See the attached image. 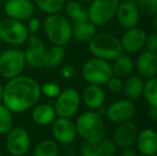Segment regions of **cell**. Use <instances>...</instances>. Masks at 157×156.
<instances>
[{
    "label": "cell",
    "mask_w": 157,
    "mask_h": 156,
    "mask_svg": "<svg viewBox=\"0 0 157 156\" xmlns=\"http://www.w3.org/2000/svg\"><path fill=\"white\" fill-rule=\"evenodd\" d=\"M60 149L57 141L52 139H43L37 142L33 149V156H59Z\"/></svg>",
    "instance_id": "27"
},
{
    "label": "cell",
    "mask_w": 157,
    "mask_h": 156,
    "mask_svg": "<svg viewBox=\"0 0 157 156\" xmlns=\"http://www.w3.org/2000/svg\"><path fill=\"white\" fill-rule=\"evenodd\" d=\"M120 1H135V0H120Z\"/></svg>",
    "instance_id": "44"
},
{
    "label": "cell",
    "mask_w": 157,
    "mask_h": 156,
    "mask_svg": "<svg viewBox=\"0 0 157 156\" xmlns=\"http://www.w3.org/2000/svg\"><path fill=\"white\" fill-rule=\"evenodd\" d=\"M35 9L32 0H6L3 4L6 16L21 21H26L34 16Z\"/></svg>",
    "instance_id": "13"
},
{
    "label": "cell",
    "mask_w": 157,
    "mask_h": 156,
    "mask_svg": "<svg viewBox=\"0 0 157 156\" xmlns=\"http://www.w3.org/2000/svg\"><path fill=\"white\" fill-rule=\"evenodd\" d=\"M42 26L46 38L52 45L64 47L72 40L73 25L65 15L60 13L47 15Z\"/></svg>",
    "instance_id": "3"
},
{
    "label": "cell",
    "mask_w": 157,
    "mask_h": 156,
    "mask_svg": "<svg viewBox=\"0 0 157 156\" xmlns=\"http://www.w3.org/2000/svg\"><path fill=\"white\" fill-rule=\"evenodd\" d=\"M120 156H139V153L137 150H135L134 146H132V148L121 149Z\"/></svg>",
    "instance_id": "39"
},
{
    "label": "cell",
    "mask_w": 157,
    "mask_h": 156,
    "mask_svg": "<svg viewBox=\"0 0 157 156\" xmlns=\"http://www.w3.org/2000/svg\"><path fill=\"white\" fill-rule=\"evenodd\" d=\"M112 75L111 62L94 57L86 61L81 69V76L88 85L104 86Z\"/></svg>",
    "instance_id": "5"
},
{
    "label": "cell",
    "mask_w": 157,
    "mask_h": 156,
    "mask_svg": "<svg viewBox=\"0 0 157 156\" xmlns=\"http://www.w3.org/2000/svg\"><path fill=\"white\" fill-rule=\"evenodd\" d=\"M143 88H144V79L141 78L139 75H129L124 78V87L123 93L128 100L135 101L142 97Z\"/></svg>",
    "instance_id": "22"
},
{
    "label": "cell",
    "mask_w": 157,
    "mask_h": 156,
    "mask_svg": "<svg viewBox=\"0 0 157 156\" xmlns=\"http://www.w3.org/2000/svg\"><path fill=\"white\" fill-rule=\"evenodd\" d=\"M135 69L137 75L144 80L157 76V54L147 49L141 50L135 61Z\"/></svg>",
    "instance_id": "18"
},
{
    "label": "cell",
    "mask_w": 157,
    "mask_h": 156,
    "mask_svg": "<svg viewBox=\"0 0 157 156\" xmlns=\"http://www.w3.org/2000/svg\"><path fill=\"white\" fill-rule=\"evenodd\" d=\"M0 156H3V155H2V154H1V153H0Z\"/></svg>",
    "instance_id": "45"
},
{
    "label": "cell",
    "mask_w": 157,
    "mask_h": 156,
    "mask_svg": "<svg viewBox=\"0 0 157 156\" xmlns=\"http://www.w3.org/2000/svg\"><path fill=\"white\" fill-rule=\"evenodd\" d=\"M152 26H153L154 32L157 33V14L153 16V19H152Z\"/></svg>",
    "instance_id": "41"
},
{
    "label": "cell",
    "mask_w": 157,
    "mask_h": 156,
    "mask_svg": "<svg viewBox=\"0 0 157 156\" xmlns=\"http://www.w3.org/2000/svg\"><path fill=\"white\" fill-rule=\"evenodd\" d=\"M35 8L45 14H56L63 10L66 0H32Z\"/></svg>",
    "instance_id": "28"
},
{
    "label": "cell",
    "mask_w": 157,
    "mask_h": 156,
    "mask_svg": "<svg viewBox=\"0 0 157 156\" xmlns=\"http://www.w3.org/2000/svg\"><path fill=\"white\" fill-rule=\"evenodd\" d=\"M0 43H1V40H0Z\"/></svg>",
    "instance_id": "46"
},
{
    "label": "cell",
    "mask_w": 157,
    "mask_h": 156,
    "mask_svg": "<svg viewBox=\"0 0 157 156\" xmlns=\"http://www.w3.org/2000/svg\"><path fill=\"white\" fill-rule=\"evenodd\" d=\"M135 146L141 156H155L157 154V131L152 128L139 131Z\"/></svg>",
    "instance_id": "19"
},
{
    "label": "cell",
    "mask_w": 157,
    "mask_h": 156,
    "mask_svg": "<svg viewBox=\"0 0 157 156\" xmlns=\"http://www.w3.org/2000/svg\"><path fill=\"white\" fill-rule=\"evenodd\" d=\"M72 39L79 43H88L97 32V27L89 19L80 23L72 24Z\"/></svg>",
    "instance_id": "24"
},
{
    "label": "cell",
    "mask_w": 157,
    "mask_h": 156,
    "mask_svg": "<svg viewBox=\"0 0 157 156\" xmlns=\"http://www.w3.org/2000/svg\"><path fill=\"white\" fill-rule=\"evenodd\" d=\"M6 138V149L12 156H25L31 146V138L24 127H13Z\"/></svg>",
    "instance_id": "10"
},
{
    "label": "cell",
    "mask_w": 157,
    "mask_h": 156,
    "mask_svg": "<svg viewBox=\"0 0 157 156\" xmlns=\"http://www.w3.org/2000/svg\"><path fill=\"white\" fill-rule=\"evenodd\" d=\"M140 12L135 1H120L116 13L119 25L124 29L137 27L140 21Z\"/></svg>",
    "instance_id": "16"
},
{
    "label": "cell",
    "mask_w": 157,
    "mask_h": 156,
    "mask_svg": "<svg viewBox=\"0 0 157 156\" xmlns=\"http://www.w3.org/2000/svg\"><path fill=\"white\" fill-rule=\"evenodd\" d=\"M41 95V86L34 78L19 75L3 86L2 104L13 113L25 112L39 103Z\"/></svg>",
    "instance_id": "1"
},
{
    "label": "cell",
    "mask_w": 157,
    "mask_h": 156,
    "mask_svg": "<svg viewBox=\"0 0 157 156\" xmlns=\"http://www.w3.org/2000/svg\"><path fill=\"white\" fill-rule=\"evenodd\" d=\"M2 98H3V85L0 82V103H2Z\"/></svg>",
    "instance_id": "42"
},
{
    "label": "cell",
    "mask_w": 157,
    "mask_h": 156,
    "mask_svg": "<svg viewBox=\"0 0 157 156\" xmlns=\"http://www.w3.org/2000/svg\"><path fill=\"white\" fill-rule=\"evenodd\" d=\"M57 113L55 111L54 105L48 103L36 104L32 108L31 119L39 126H48L56 120Z\"/></svg>",
    "instance_id": "21"
},
{
    "label": "cell",
    "mask_w": 157,
    "mask_h": 156,
    "mask_svg": "<svg viewBox=\"0 0 157 156\" xmlns=\"http://www.w3.org/2000/svg\"><path fill=\"white\" fill-rule=\"evenodd\" d=\"M14 127L13 112L0 103V135H6Z\"/></svg>",
    "instance_id": "30"
},
{
    "label": "cell",
    "mask_w": 157,
    "mask_h": 156,
    "mask_svg": "<svg viewBox=\"0 0 157 156\" xmlns=\"http://www.w3.org/2000/svg\"><path fill=\"white\" fill-rule=\"evenodd\" d=\"M75 73H76V70L71 64L64 65V67H61L60 72H59L61 78H63V79H71L72 77H74Z\"/></svg>",
    "instance_id": "38"
},
{
    "label": "cell",
    "mask_w": 157,
    "mask_h": 156,
    "mask_svg": "<svg viewBox=\"0 0 157 156\" xmlns=\"http://www.w3.org/2000/svg\"><path fill=\"white\" fill-rule=\"evenodd\" d=\"M28 23H27V29H28V32L30 34H36L37 32L40 31V29L42 28V23L37 17H34L32 16L31 18L28 19Z\"/></svg>",
    "instance_id": "37"
},
{
    "label": "cell",
    "mask_w": 157,
    "mask_h": 156,
    "mask_svg": "<svg viewBox=\"0 0 157 156\" xmlns=\"http://www.w3.org/2000/svg\"><path fill=\"white\" fill-rule=\"evenodd\" d=\"M149 117L154 121H157V107H150Z\"/></svg>",
    "instance_id": "40"
},
{
    "label": "cell",
    "mask_w": 157,
    "mask_h": 156,
    "mask_svg": "<svg viewBox=\"0 0 157 156\" xmlns=\"http://www.w3.org/2000/svg\"><path fill=\"white\" fill-rule=\"evenodd\" d=\"M27 47L24 50L26 64L33 69L44 67V56H45L46 46L36 34H30L28 38Z\"/></svg>",
    "instance_id": "14"
},
{
    "label": "cell",
    "mask_w": 157,
    "mask_h": 156,
    "mask_svg": "<svg viewBox=\"0 0 157 156\" xmlns=\"http://www.w3.org/2000/svg\"><path fill=\"white\" fill-rule=\"evenodd\" d=\"M98 146L103 156H116L118 146L112 138H103L98 142Z\"/></svg>",
    "instance_id": "32"
},
{
    "label": "cell",
    "mask_w": 157,
    "mask_h": 156,
    "mask_svg": "<svg viewBox=\"0 0 157 156\" xmlns=\"http://www.w3.org/2000/svg\"><path fill=\"white\" fill-rule=\"evenodd\" d=\"M65 16L70 19L72 24L80 23L83 21H88L87 10L81 6V3L77 0H70L64 4Z\"/></svg>",
    "instance_id": "26"
},
{
    "label": "cell",
    "mask_w": 157,
    "mask_h": 156,
    "mask_svg": "<svg viewBox=\"0 0 157 156\" xmlns=\"http://www.w3.org/2000/svg\"><path fill=\"white\" fill-rule=\"evenodd\" d=\"M80 156H103L101 149L98 146V142H87L83 141L79 149Z\"/></svg>",
    "instance_id": "33"
},
{
    "label": "cell",
    "mask_w": 157,
    "mask_h": 156,
    "mask_svg": "<svg viewBox=\"0 0 157 156\" xmlns=\"http://www.w3.org/2000/svg\"><path fill=\"white\" fill-rule=\"evenodd\" d=\"M77 136L87 142H99L106 137V126L103 116L97 111L87 110L75 121Z\"/></svg>",
    "instance_id": "2"
},
{
    "label": "cell",
    "mask_w": 157,
    "mask_h": 156,
    "mask_svg": "<svg viewBox=\"0 0 157 156\" xmlns=\"http://www.w3.org/2000/svg\"><path fill=\"white\" fill-rule=\"evenodd\" d=\"M136 113V106L134 102L128 98H122L111 103L106 108V117L111 123L120 124V123L130 121Z\"/></svg>",
    "instance_id": "12"
},
{
    "label": "cell",
    "mask_w": 157,
    "mask_h": 156,
    "mask_svg": "<svg viewBox=\"0 0 157 156\" xmlns=\"http://www.w3.org/2000/svg\"><path fill=\"white\" fill-rule=\"evenodd\" d=\"M111 67L114 76L124 79L132 74L135 70V61L129 55L122 52L113 61H111Z\"/></svg>",
    "instance_id": "23"
},
{
    "label": "cell",
    "mask_w": 157,
    "mask_h": 156,
    "mask_svg": "<svg viewBox=\"0 0 157 156\" xmlns=\"http://www.w3.org/2000/svg\"><path fill=\"white\" fill-rule=\"evenodd\" d=\"M89 51L94 58L106 61H113L123 52L120 39L108 32H96V34L88 42Z\"/></svg>",
    "instance_id": "4"
},
{
    "label": "cell",
    "mask_w": 157,
    "mask_h": 156,
    "mask_svg": "<svg viewBox=\"0 0 157 156\" xmlns=\"http://www.w3.org/2000/svg\"><path fill=\"white\" fill-rule=\"evenodd\" d=\"M105 86L107 87L109 92H111V93H113V94H119V93H121V92H123L124 79L118 77V76L112 75L111 78L107 81V83H106Z\"/></svg>",
    "instance_id": "34"
},
{
    "label": "cell",
    "mask_w": 157,
    "mask_h": 156,
    "mask_svg": "<svg viewBox=\"0 0 157 156\" xmlns=\"http://www.w3.org/2000/svg\"><path fill=\"white\" fill-rule=\"evenodd\" d=\"M144 48L149 51L156 52L157 54V33L156 32H151V33H147V38H145Z\"/></svg>",
    "instance_id": "36"
},
{
    "label": "cell",
    "mask_w": 157,
    "mask_h": 156,
    "mask_svg": "<svg viewBox=\"0 0 157 156\" xmlns=\"http://www.w3.org/2000/svg\"><path fill=\"white\" fill-rule=\"evenodd\" d=\"M26 65L24 50L19 48H6L0 54V76L8 80L21 75Z\"/></svg>",
    "instance_id": "6"
},
{
    "label": "cell",
    "mask_w": 157,
    "mask_h": 156,
    "mask_svg": "<svg viewBox=\"0 0 157 156\" xmlns=\"http://www.w3.org/2000/svg\"><path fill=\"white\" fill-rule=\"evenodd\" d=\"M0 19H1V18H0Z\"/></svg>",
    "instance_id": "47"
},
{
    "label": "cell",
    "mask_w": 157,
    "mask_h": 156,
    "mask_svg": "<svg viewBox=\"0 0 157 156\" xmlns=\"http://www.w3.org/2000/svg\"><path fill=\"white\" fill-rule=\"evenodd\" d=\"M120 0H92L87 9L88 19L96 27L107 25L116 17Z\"/></svg>",
    "instance_id": "8"
},
{
    "label": "cell",
    "mask_w": 157,
    "mask_h": 156,
    "mask_svg": "<svg viewBox=\"0 0 157 156\" xmlns=\"http://www.w3.org/2000/svg\"><path fill=\"white\" fill-rule=\"evenodd\" d=\"M27 26L24 21L6 17L0 19V40L13 47L25 45L29 38Z\"/></svg>",
    "instance_id": "7"
},
{
    "label": "cell",
    "mask_w": 157,
    "mask_h": 156,
    "mask_svg": "<svg viewBox=\"0 0 157 156\" xmlns=\"http://www.w3.org/2000/svg\"><path fill=\"white\" fill-rule=\"evenodd\" d=\"M136 4L141 15L153 17L157 14V0H137Z\"/></svg>",
    "instance_id": "31"
},
{
    "label": "cell",
    "mask_w": 157,
    "mask_h": 156,
    "mask_svg": "<svg viewBox=\"0 0 157 156\" xmlns=\"http://www.w3.org/2000/svg\"><path fill=\"white\" fill-rule=\"evenodd\" d=\"M61 89L55 82H46L41 86V93L48 98H56L60 94Z\"/></svg>",
    "instance_id": "35"
},
{
    "label": "cell",
    "mask_w": 157,
    "mask_h": 156,
    "mask_svg": "<svg viewBox=\"0 0 157 156\" xmlns=\"http://www.w3.org/2000/svg\"><path fill=\"white\" fill-rule=\"evenodd\" d=\"M147 32L140 27H134L126 29L120 39L123 52L127 55L138 54L144 48Z\"/></svg>",
    "instance_id": "15"
},
{
    "label": "cell",
    "mask_w": 157,
    "mask_h": 156,
    "mask_svg": "<svg viewBox=\"0 0 157 156\" xmlns=\"http://www.w3.org/2000/svg\"><path fill=\"white\" fill-rule=\"evenodd\" d=\"M81 101L89 110H98L104 107L106 101V92L103 86L88 85L85 88L81 96Z\"/></svg>",
    "instance_id": "20"
},
{
    "label": "cell",
    "mask_w": 157,
    "mask_h": 156,
    "mask_svg": "<svg viewBox=\"0 0 157 156\" xmlns=\"http://www.w3.org/2000/svg\"><path fill=\"white\" fill-rule=\"evenodd\" d=\"M81 1H83V2H89V3H90V2H91L92 0H81Z\"/></svg>",
    "instance_id": "43"
},
{
    "label": "cell",
    "mask_w": 157,
    "mask_h": 156,
    "mask_svg": "<svg viewBox=\"0 0 157 156\" xmlns=\"http://www.w3.org/2000/svg\"><path fill=\"white\" fill-rule=\"evenodd\" d=\"M52 131L55 141L62 146H71L77 138L76 125L72 118L57 117L52 123Z\"/></svg>",
    "instance_id": "11"
},
{
    "label": "cell",
    "mask_w": 157,
    "mask_h": 156,
    "mask_svg": "<svg viewBox=\"0 0 157 156\" xmlns=\"http://www.w3.org/2000/svg\"><path fill=\"white\" fill-rule=\"evenodd\" d=\"M138 131V127L132 120L126 121V122L118 124V126H117L116 131L113 133V138L112 139L116 142L118 148H132L136 143Z\"/></svg>",
    "instance_id": "17"
},
{
    "label": "cell",
    "mask_w": 157,
    "mask_h": 156,
    "mask_svg": "<svg viewBox=\"0 0 157 156\" xmlns=\"http://www.w3.org/2000/svg\"><path fill=\"white\" fill-rule=\"evenodd\" d=\"M66 52L62 46L52 45L49 48H46L44 56V67L56 69L60 67L65 60Z\"/></svg>",
    "instance_id": "25"
},
{
    "label": "cell",
    "mask_w": 157,
    "mask_h": 156,
    "mask_svg": "<svg viewBox=\"0 0 157 156\" xmlns=\"http://www.w3.org/2000/svg\"><path fill=\"white\" fill-rule=\"evenodd\" d=\"M81 105V95L74 88L62 90L55 98L54 108L57 117L73 118L77 115Z\"/></svg>",
    "instance_id": "9"
},
{
    "label": "cell",
    "mask_w": 157,
    "mask_h": 156,
    "mask_svg": "<svg viewBox=\"0 0 157 156\" xmlns=\"http://www.w3.org/2000/svg\"><path fill=\"white\" fill-rule=\"evenodd\" d=\"M142 96L150 107H157V76L144 80Z\"/></svg>",
    "instance_id": "29"
}]
</instances>
